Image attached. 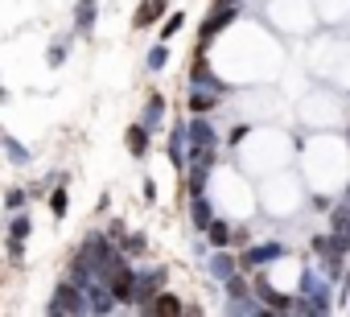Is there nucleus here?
Listing matches in <instances>:
<instances>
[{
    "label": "nucleus",
    "mask_w": 350,
    "mask_h": 317,
    "mask_svg": "<svg viewBox=\"0 0 350 317\" xmlns=\"http://www.w3.org/2000/svg\"><path fill=\"white\" fill-rule=\"evenodd\" d=\"M284 256H288L284 243H252V247H243L239 268H264V264H276V260H284Z\"/></svg>",
    "instance_id": "nucleus-2"
},
{
    "label": "nucleus",
    "mask_w": 350,
    "mask_h": 317,
    "mask_svg": "<svg viewBox=\"0 0 350 317\" xmlns=\"http://www.w3.org/2000/svg\"><path fill=\"white\" fill-rule=\"evenodd\" d=\"M50 215H54V219H66V190H62V186L50 194Z\"/></svg>",
    "instance_id": "nucleus-22"
},
{
    "label": "nucleus",
    "mask_w": 350,
    "mask_h": 317,
    "mask_svg": "<svg viewBox=\"0 0 350 317\" xmlns=\"http://www.w3.org/2000/svg\"><path fill=\"white\" fill-rule=\"evenodd\" d=\"M325 247H329V235H317V239H313V251L325 256Z\"/></svg>",
    "instance_id": "nucleus-29"
},
{
    "label": "nucleus",
    "mask_w": 350,
    "mask_h": 317,
    "mask_svg": "<svg viewBox=\"0 0 350 317\" xmlns=\"http://www.w3.org/2000/svg\"><path fill=\"white\" fill-rule=\"evenodd\" d=\"M25 198H29L25 190H9V194H5V206H9V210H21V206H25Z\"/></svg>",
    "instance_id": "nucleus-25"
},
{
    "label": "nucleus",
    "mask_w": 350,
    "mask_h": 317,
    "mask_svg": "<svg viewBox=\"0 0 350 317\" xmlns=\"http://www.w3.org/2000/svg\"><path fill=\"white\" fill-rule=\"evenodd\" d=\"M29 231H33V223H29L25 215H17V219L9 223V239H21V243H25V235H29Z\"/></svg>",
    "instance_id": "nucleus-20"
},
{
    "label": "nucleus",
    "mask_w": 350,
    "mask_h": 317,
    "mask_svg": "<svg viewBox=\"0 0 350 317\" xmlns=\"http://www.w3.org/2000/svg\"><path fill=\"white\" fill-rule=\"evenodd\" d=\"M83 309H87V297H83V288H79L75 280H62V284L54 288L50 313H83Z\"/></svg>",
    "instance_id": "nucleus-3"
},
{
    "label": "nucleus",
    "mask_w": 350,
    "mask_h": 317,
    "mask_svg": "<svg viewBox=\"0 0 350 317\" xmlns=\"http://www.w3.org/2000/svg\"><path fill=\"white\" fill-rule=\"evenodd\" d=\"M190 79H194V83H211V87L219 91V79H215V70H211V62L202 58V50H198V58H194V66H190Z\"/></svg>",
    "instance_id": "nucleus-14"
},
{
    "label": "nucleus",
    "mask_w": 350,
    "mask_h": 317,
    "mask_svg": "<svg viewBox=\"0 0 350 317\" xmlns=\"http://www.w3.org/2000/svg\"><path fill=\"white\" fill-rule=\"evenodd\" d=\"M211 268H215V272H219V276H223V280H227V276H231V272H235V260H231V256H227V247H219V256H215V260H211Z\"/></svg>",
    "instance_id": "nucleus-18"
},
{
    "label": "nucleus",
    "mask_w": 350,
    "mask_h": 317,
    "mask_svg": "<svg viewBox=\"0 0 350 317\" xmlns=\"http://www.w3.org/2000/svg\"><path fill=\"white\" fill-rule=\"evenodd\" d=\"M144 309H148V313H182V301L173 297V292H161V288H157L152 301H148Z\"/></svg>",
    "instance_id": "nucleus-10"
},
{
    "label": "nucleus",
    "mask_w": 350,
    "mask_h": 317,
    "mask_svg": "<svg viewBox=\"0 0 350 317\" xmlns=\"http://www.w3.org/2000/svg\"><path fill=\"white\" fill-rule=\"evenodd\" d=\"M0 144L9 148V156H13V165H25V161H29V152H25V144H17L13 136H0Z\"/></svg>",
    "instance_id": "nucleus-16"
},
{
    "label": "nucleus",
    "mask_w": 350,
    "mask_h": 317,
    "mask_svg": "<svg viewBox=\"0 0 350 317\" xmlns=\"http://www.w3.org/2000/svg\"><path fill=\"white\" fill-rule=\"evenodd\" d=\"M235 17H239V5H215V13L202 21V29H198V50H206L227 25H235Z\"/></svg>",
    "instance_id": "nucleus-1"
},
{
    "label": "nucleus",
    "mask_w": 350,
    "mask_h": 317,
    "mask_svg": "<svg viewBox=\"0 0 350 317\" xmlns=\"http://www.w3.org/2000/svg\"><path fill=\"white\" fill-rule=\"evenodd\" d=\"M91 25H95V0H79V5H75V29L87 33Z\"/></svg>",
    "instance_id": "nucleus-13"
},
{
    "label": "nucleus",
    "mask_w": 350,
    "mask_h": 317,
    "mask_svg": "<svg viewBox=\"0 0 350 317\" xmlns=\"http://www.w3.org/2000/svg\"><path fill=\"white\" fill-rule=\"evenodd\" d=\"M215 107H219V95H211V91H202V87L190 95V111H194V115H206V111H215Z\"/></svg>",
    "instance_id": "nucleus-15"
},
{
    "label": "nucleus",
    "mask_w": 350,
    "mask_h": 317,
    "mask_svg": "<svg viewBox=\"0 0 350 317\" xmlns=\"http://www.w3.org/2000/svg\"><path fill=\"white\" fill-rule=\"evenodd\" d=\"M62 58H66V46L54 42V46H50V66H62Z\"/></svg>",
    "instance_id": "nucleus-26"
},
{
    "label": "nucleus",
    "mask_w": 350,
    "mask_h": 317,
    "mask_svg": "<svg viewBox=\"0 0 350 317\" xmlns=\"http://www.w3.org/2000/svg\"><path fill=\"white\" fill-rule=\"evenodd\" d=\"M0 103H9V91H5V87H0Z\"/></svg>",
    "instance_id": "nucleus-30"
},
{
    "label": "nucleus",
    "mask_w": 350,
    "mask_h": 317,
    "mask_svg": "<svg viewBox=\"0 0 350 317\" xmlns=\"http://www.w3.org/2000/svg\"><path fill=\"white\" fill-rule=\"evenodd\" d=\"M186 140H190V148H215V128L206 124V115H194V124L186 128Z\"/></svg>",
    "instance_id": "nucleus-7"
},
{
    "label": "nucleus",
    "mask_w": 350,
    "mask_h": 317,
    "mask_svg": "<svg viewBox=\"0 0 350 317\" xmlns=\"http://www.w3.org/2000/svg\"><path fill=\"white\" fill-rule=\"evenodd\" d=\"M334 231L350 239V210H334Z\"/></svg>",
    "instance_id": "nucleus-23"
},
{
    "label": "nucleus",
    "mask_w": 350,
    "mask_h": 317,
    "mask_svg": "<svg viewBox=\"0 0 350 317\" xmlns=\"http://www.w3.org/2000/svg\"><path fill=\"white\" fill-rule=\"evenodd\" d=\"M124 144H128V152H132V156H144V152H148V128L136 120V124L124 132Z\"/></svg>",
    "instance_id": "nucleus-8"
},
{
    "label": "nucleus",
    "mask_w": 350,
    "mask_h": 317,
    "mask_svg": "<svg viewBox=\"0 0 350 317\" xmlns=\"http://www.w3.org/2000/svg\"><path fill=\"white\" fill-rule=\"evenodd\" d=\"M247 132H252V124H235V128H231V132H227V144H231V148H235V144H239V140H247Z\"/></svg>",
    "instance_id": "nucleus-24"
},
{
    "label": "nucleus",
    "mask_w": 350,
    "mask_h": 317,
    "mask_svg": "<svg viewBox=\"0 0 350 317\" xmlns=\"http://www.w3.org/2000/svg\"><path fill=\"white\" fill-rule=\"evenodd\" d=\"M120 243H124V256H140V251L148 247L144 235H120Z\"/></svg>",
    "instance_id": "nucleus-21"
},
{
    "label": "nucleus",
    "mask_w": 350,
    "mask_h": 317,
    "mask_svg": "<svg viewBox=\"0 0 350 317\" xmlns=\"http://www.w3.org/2000/svg\"><path fill=\"white\" fill-rule=\"evenodd\" d=\"M215 5H239V0H215Z\"/></svg>",
    "instance_id": "nucleus-31"
},
{
    "label": "nucleus",
    "mask_w": 350,
    "mask_h": 317,
    "mask_svg": "<svg viewBox=\"0 0 350 317\" xmlns=\"http://www.w3.org/2000/svg\"><path fill=\"white\" fill-rule=\"evenodd\" d=\"M206 239H211V247H231V227L223 219H211L206 223Z\"/></svg>",
    "instance_id": "nucleus-12"
},
{
    "label": "nucleus",
    "mask_w": 350,
    "mask_h": 317,
    "mask_svg": "<svg viewBox=\"0 0 350 317\" xmlns=\"http://www.w3.org/2000/svg\"><path fill=\"white\" fill-rule=\"evenodd\" d=\"M190 219H194V227H198V231H206V223L215 219V215H211V202H206L202 194H194V198H190Z\"/></svg>",
    "instance_id": "nucleus-11"
},
{
    "label": "nucleus",
    "mask_w": 350,
    "mask_h": 317,
    "mask_svg": "<svg viewBox=\"0 0 350 317\" xmlns=\"http://www.w3.org/2000/svg\"><path fill=\"white\" fill-rule=\"evenodd\" d=\"M256 297H260V305H264V309H272V313H293V305H297L288 292L272 288L268 280H256Z\"/></svg>",
    "instance_id": "nucleus-5"
},
{
    "label": "nucleus",
    "mask_w": 350,
    "mask_h": 317,
    "mask_svg": "<svg viewBox=\"0 0 350 317\" xmlns=\"http://www.w3.org/2000/svg\"><path fill=\"white\" fill-rule=\"evenodd\" d=\"M165 62H169V42H161V46L148 50V70H165Z\"/></svg>",
    "instance_id": "nucleus-17"
},
{
    "label": "nucleus",
    "mask_w": 350,
    "mask_h": 317,
    "mask_svg": "<svg viewBox=\"0 0 350 317\" xmlns=\"http://www.w3.org/2000/svg\"><path fill=\"white\" fill-rule=\"evenodd\" d=\"M103 284H107V292L116 297V305H132V297H136V272H132L128 264H124V268H116Z\"/></svg>",
    "instance_id": "nucleus-4"
},
{
    "label": "nucleus",
    "mask_w": 350,
    "mask_h": 317,
    "mask_svg": "<svg viewBox=\"0 0 350 317\" xmlns=\"http://www.w3.org/2000/svg\"><path fill=\"white\" fill-rule=\"evenodd\" d=\"M161 115H165V95H161V91H152V95H148V103H144V115H140V124L152 132V128L161 124Z\"/></svg>",
    "instance_id": "nucleus-9"
},
{
    "label": "nucleus",
    "mask_w": 350,
    "mask_h": 317,
    "mask_svg": "<svg viewBox=\"0 0 350 317\" xmlns=\"http://www.w3.org/2000/svg\"><path fill=\"white\" fill-rule=\"evenodd\" d=\"M165 13H169V0H140V5H136V17H132V25H136V29H152Z\"/></svg>",
    "instance_id": "nucleus-6"
},
{
    "label": "nucleus",
    "mask_w": 350,
    "mask_h": 317,
    "mask_svg": "<svg viewBox=\"0 0 350 317\" xmlns=\"http://www.w3.org/2000/svg\"><path fill=\"white\" fill-rule=\"evenodd\" d=\"M231 243H239V247H247V243H252V235H247V227H239V231H231Z\"/></svg>",
    "instance_id": "nucleus-27"
},
{
    "label": "nucleus",
    "mask_w": 350,
    "mask_h": 317,
    "mask_svg": "<svg viewBox=\"0 0 350 317\" xmlns=\"http://www.w3.org/2000/svg\"><path fill=\"white\" fill-rule=\"evenodd\" d=\"M144 202H157V186H152V178H144Z\"/></svg>",
    "instance_id": "nucleus-28"
},
{
    "label": "nucleus",
    "mask_w": 350,
    "mask_h": 317,
    "mask_svg": "<svg viewBox=\"0 0 350 317\" xmlns=\"http://www.w3.org/2000/svg\"><path fill=\"white\" fill-rule=\"evenodd\" d=\"M182 25H186V13H169V17H165V25H161V42H169Z\"/></svg>",
    "instance_id": "nucleus-19"
}]
</instances>
